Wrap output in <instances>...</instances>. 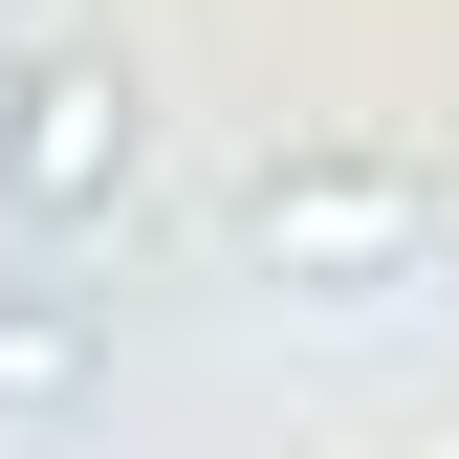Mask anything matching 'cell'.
<instances>
[{"mask_svg":"<svg viewBox=\"0 0 459 459\" xmlns=\"http://www.w3.org/2000/svg\"><path fill=\"white\" fill-rule=\"evenodd\" d=\"M241 263L307 284V307H372V284L437 263V176H416V153H307V176L241 197Z\"/></svg>","mask_w":459,"mask_h":459,"instance_id":"obj_1","label":"cell"},{"mask_svg":"<svg viewBox=\"0 0 459 459\" xmlns=\"http://www.w3.org/2000/svg\"><path fill=\"white\" fill-rule=\"evenodd\" d=\"M88 372H109V328H88V284H0V416H66Z\"/></svg>","mask_w":459,"mask_h":459,"instance_id":"obj_3","label":"cell"},{"mask_svg":"<svg viewBox=\"0 0 459 459\" xmlns=\"http://www.w3.org/2000/svg\"><path fill=\"white\" fill-rule=\"evenodd\" d=\"M109 176H132V66H22V109H0V219H44V241H66V219H109Z\"/></svg>","mask_w":459,"mask_h":459,"instance_id":"obj_2","label":"cell"}]
</instances>
